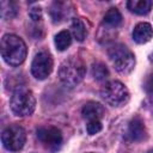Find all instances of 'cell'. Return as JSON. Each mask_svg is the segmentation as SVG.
Segmentation results:
<instances>
[{
  "label": "cell",
  "mask_w": 153,
  "mask_h": 153,
  "mask_svg": "<svg viewBox=\"0 0 153 153\" xmlns=\"http://www.w3.org/2000/svg\"><path fill=\"white\" fill-rule=\"evenodd\" d=\"M152 36L153 29L148 23H139L133 30V39L139 44L147 43L148 41H151Z\"/></svg>",
  "instance_id": "cell-11"
},
{
  "label": "cell",
  "mask_w": 153,
  "mask_h": 153,
  "mask_svg": "<svg viewBox=\"0 0 153 153\" xmlns=\"http://www.w3.org/2000/svg\"><path fill=\"white\" fill-rule=\"evenodd\" d=\"M103 22H104V24H106L110 27H117L122 23V14L120 13V11L116 7H111L105 13Z\"/></svg>",
  "instance_id": "cell-13"
},
{
  "label": "cell",
  "mask_w": 153,
  "mask_h": 153,
  "mask_svg": "<svg viewBox=\"0 0 153 153\" xmlns=\"http://www.w3.org/2000/svg\"><path fill=\"white\" fill-rule=\"evenodd\" d=\"M36 134L39 142L50 151H57L62 145V134L55 127H41Z\"/></svg>",
  "instance_id": "cell-8"
},
{
  "label": "cell",
  "mask_w": 153,
  "mask_h": 153,
  "mask_svg": "<svg viewBox=\"0 0 153 153\" xmlns=\"http://www.w3.org/2000/svg\"><path fill=\"white\" fill-rule=\"evenodd\" d=\"M152 60H153V55H152Z\"/></svg>",
  "instance_id": "cell-22"
},
{
  "label": "cell",
  "mask_w": 153,
  "mask_h": 153,
  "mask_svg": "<svg viewBox=\"0 0 153 153\" xmlns=\"http://www.w3.org/2000/svg\"><path fill=\"white\" fill-rule=\"evenodd\" d=\"M92 75L96 80L103 81L109 76V71L103 62H94L92 65Z\"/></svg>",
  "instance_id": "cell-18"
},
{
  "label": "cell",
  "mask_w": 153,
  "mask_h": 153,
  "mask_svg": "<svg viewBox=\"0 0 153 153\" xmlns=\"http://www.w3.org/2000/svg\"><path fill=\"white\" fill-rule=\"evenodd\" d=\"M10 106L13 114H16L17 116H29L33 112L36 106L35 96L30 90L20 86L13 92L10 100Z\"/></svg>",
  "instance_id": "cell-3"
},
{
  "label": "cell",
  "mask_w": 153,
  "mask_h": 153,
  "mask_svg": "<svg viewBox=\"0 0 153 153\" xmlns=\"http://www.w3.org/2000/svg\"><path fill=\"white\" fill-rule=\"evenodd\" d=\"M26 45L16 35H5L1 38V56L10 66H19L26 57Z\"/></svg>",
  "instance_id": "cell-1"
},
{
  "label": "cell",
  "mask_w": 153,
  "mask_h": 153,
  "mask_svg": "<svg viewBox=\"0 0 153 153\" xmlns=\"http://www.w3.org/2000/svg\"><path fill=\"white\" fill-rule=\"evenodd\" d=\"M127 134L133 141H141L146 137V128L140 117H134L129 122Z\"/></svg>",
  "instance_id": "cell-10"
},
{
  "label": "cell",
  "mask_w": 153,
  "mask_h": 153,
  "mask_svg": "<svg viewBox=\"0 0 153 153\" xmlns=\"http://www.w3.org/2000/svg\"><path fill=\"white\" fill-rule=\"evenodd\" d=\"M86 67L84 62L75 56L66 59L59 68V78L67 87L76 86L85 76Z\"/></svg>",
  "instance_id": "cell-2"
},
{
  "label": "cell",
  "mask_w": 153,
  "mask_h": 153,
  "mask_svg": "<svg viewBox=\"0 0 153 153\" xmlns=\"http://www.w3.org/2000/svg\"><path fill=\"white\" fill-rule=\"evenodd\" d=\"M53 71V57L47 51H39L35 55L31 63V73L38 80L47 79Z\"/></svg>",
  "instance_id": "cell-7"
},
{
  "label": "cell",
  "mask_w": 153,
  "mask_h": 153,
  "mask_svg": "<svg viewBox=\"0 0 153 153\" xmlns=\"http://www.w3.org/2000/svg\"><path fill=\"white\" fill-rule=\"evenodd\" d=\"M0 11H1L2 18L10 19L17 14L18 7H17L16 2H13V1H1L0 2Z\"/></svg>",
  "instance_id": "cell-17"
},
{
  "label": "cell",
  "mask_w": 153,
  "mask_h": 153,
  "mask_svg": "<svg viewBox=\"0 0 153 153\" xmlns=\"http://www.w3.org/2000/svg\"><path fill=\"white\" fill-rule=\"evenodd\" d=\"M1 141L6 149L16 152L23 148L26 141V133L20 126H10L2 131Z\"/></svg>",
  "instance_id": "cell-6"
},
{
  "label": "cell",
  "mask_w": 153,
  "mask_h": 153,
  "mask_svg": "<svg viewBox=\"0 0 153 153\" xmlns=\"http://www.w3.org/2000/svg\"><path fill=\"white\" fill-rule=\"evenodd\" d=\"M49 13H50V17L54 23L62 22L65 19L66 14H68L67 10H66V5L63 2H54L49 10Z\"/></svg>",
  "instance_id": "cell-14"
},
{
  "label": "cell",
  "mask_w": 153,
  "mask_h": 153,
  "mask_svg": "<svg viewBox=\"0 0 153 153\" xmlns=\"http://www.w3.org/2000/svg\"><path fill=\"white\" fill-rule=\"evenodd\" d=\"M103 126H102V122L98 121V120H94V121H88L87 124H86V130L90 135H94L97 133H99L102 130Z\"/></svg>",
  "instance_id": "cell-19"
},
{
  "label": "cell",
  "mask_w": 153,
  "mask_h": 153,
  "mask_svg": "<svg viewBox=\"0 0 153 153\" xmlns=\"http://www.w3.org/2000/svg\"><path fill=\"white\" fill-rule=\"evenodd\" d=\"M148 153H153V149H151V151H149V152H148Z\"/></svg>",
  "instance_id": "cell-21"
},
{
  "label": "cell",
  "mask_w": 153,
  "mask_h": 153,
  "mask_svg": "<svg viewBox=\"0 0 153 153\" xmlns=\"http://www.w3.org/2000/svg\"><path fill=\"white\" fill-rule=\"evenodd\" d=\"M71 43H72V35L67 30L60 31L55 36V45H56L57 50H60V51L66 50L71 45Z\"/></svg>",
  "instance_id": "cell-16"
},
{
  "label": "cell",
  "mask_w": 153,
  "mask_h": 153,
  "mask_svg": "<svg viewBox=\"0 0 153 153\" xmlns=\"http://www.w3.org/2000/svg\"><path fill=\"white\" fill-rule=\"evenodd\" d=\"M71 29H72V33H73V36H74V38H75L76 41L82 42V41L86 38V36H87V30H86L84 23L81 22V19L74 18L73 22H72Z\"/></svg>",
  "instance_id": "cell-15"
},
{
  "label": "cell",
  "mask_w": 153,
  "mask_h": 153,
  "mask_svg": "<svg viewBox=\"0 0 153 153\" xmlns=\"http://www.w3.org/2000/svg\"><path fill=\"white\" fill-rule=\"evenodd\" d=\"M152 5H153V2L151 0H129L127 2L128 10L139 16H145V14L149 13Z\"/></svg>",
  "instance_id": "cell-12"
},
{
  "label": "cell",
  "mask_w": 153,
  "mask_h": 153,
  "mask_svg": "<svg viewBox=\"0 0 153 153\" xmlns=\"http://www.w3.org/2000/svg\"><path fill=\"white\" fill-rule=\"evenodd\" d=\"M29 16H30V18L33 20V22H41L42 20V8L39 7V6H35V7H32L31 10H30V12H29Z\"/></svg>",
  "instance_id": "cell-20"
},
{
  "label": "cell",
  "mask_w": 153,
  "mask_h": 153,
  "mask_svg": "<svg viewBox=\"0 0 153 153\" xmlns=\"http://www.w3.org/2000/svg\"><path fill=\"white\" fill-rule=\"evenodd\" d=\"M81 115L87 121H100L105 116V109L102 104L97 102H87L81 110Z\"/></svg>",
  "instance_id": "cell-9"
},
{
  "label": "cell",
  "mask_w": 153,
  "mask_h": 153,
  "mask_svg": "<svg viewBox=\"0 0 153 153\" xmlns=\"http://www.w3.org/2000/svg\"><path fill=\"white\" fill-rule=\"evenodd\" d=\"M109 57L115 66V69L120 73H130L135 66L134 54L122 44H117L109 49Z\"/></svg>",
  "instance_id": "cell-4"
},
{
  "label": "cell",
  "mask_w": 153,
  "mask_h": 153,
  "mask_svg": "<svg viewBox=\"0 0 153 153\" xmlns=\"http://www.w3.org/2000/svg\"><path fill=\"white\" fill-rule=\"evenodd\" d=\"M102 98L111 106H121L126 104L129 99L128 88L117 80L106 82L100 90Z\"/></svg>",
  "instance_id": "cell-5"
}]
</instances>
